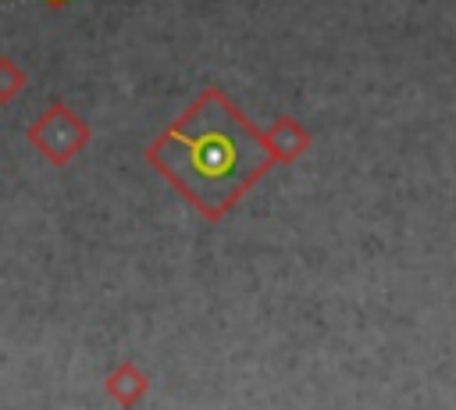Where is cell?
Returning a JSON list of instances; mask_svg holds the SVG:
<instances>
[{
    "instance_id": "cell-2",
    "label": "cell",
    "mask_w": 456,
    "mask_h": 410,
    "mask_svg": "<svg viewBox=\"0 0 456 410\" xmlns=\"http://www.w3.org/2000/svg\"><path fill=\"white\" fill-rule=\"evenodd\" d=\"M28 139L39 146L43 157H50L53 164H68L86 143H89V128L64 107V103H53L32 128H28Z\"/></svg>"
},
{
    "instance_id": "cell-3",
    "label": "cell",
    "mask_w": 456,
    "mask_h": 410,
    "mask_svg": "<svg viewBox=\"0 0 456 410\" xmlns=\"http://www.w3.org/2000/svg\"><path fill=\"white\" fill-rule=\"evenodd\" d=\"M264 135H267V146H271L274 160H285V164L296 160L310 146V132L299 121H292V118H278Z\"/></svg>"
},
{
    "instance_id": "cell-1",
    "label": "cell",
    "mask_w": 456,
    "mask_h": 410,
    "mask_svg": "<svg viewBox=\"0 0 456 410\" xmlns=\"http://www.w3.org/2000/svg\"><path fill=\"white\" fill-rule=\"evenodd\" d=\"M150 160L192 203L221 214L274 164V153L267 135L256 132L221 89H203L150 146Z\"/></svg>"
},
{
    "instance_id": "cell-4",
    "label": "cell",
    "mask_w": 456,
    "mask_h": 410,
    "mask_svg": "<svg viewBox=\"0 0 456 410\" xmlns=\"http://www.w3.org/2000/svg\"><path fill=\"white\" fill-rule=\"evenodd\" d=\"M21 86H25V75H21V68H18L11 57H0V103L14 100V96L21 93Z\"/></svg>"
},
{
    "instance_id": "cell-5",
    "label": "cell",
    "mask_w": 456,
    "mask_h": 410,
    "mask_svg": "<svg viewBox=\"0 0 456 410\" xmlns=\"http://www.w3.org/2000/svg\"><path fill=\"white\" fill-rule=\"evenodd\" d=\"M46 4H64V0H46Z\"/></svg>"
}]
</instances>
